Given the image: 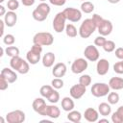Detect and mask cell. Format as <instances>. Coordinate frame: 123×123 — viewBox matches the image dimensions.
I'll return each instance as SVG.
<instances>
[{
	"label": "cell",
	"instance_id": "1",
	"mask_svg": "<svg viewBox=\"0 0 123 123\" xmlns=\"http://www.w3.org/2000/svg\"><path fill=\"white\" fill-rule=\"evenodd\" d=\"M10 66H11V68H12L17 73L23 74V75L27 74L30 70V63L28 62V61L23 60L19 56H15V57L11 58Z\"/></svg>",
	"mask_w": 123,
	"mask_h": 123
},
{
	"label": "cell",
	"instance_id": "2",
	"mask_svg": "<svg viewBox=\"0 0 123 123\" xmlns=\"http://www.w3.org/2000/svg\"><path fill=\"white\" fill-rule=\"evenodd\" d=\"M96 30H97V26H96L94 20L92 18H86L81 23L78 32H79V36L82 38H87Z\"/></svg>",
	"mask_w": 123,
	"mask_h": 123
},
{
	"label": "cell",
	"instance_id": "3",
	"mask_svg": "<svg viewBox=\"0 0 123 123\" xmlns=\"http://www.w3.org/2000/svg\"><path fill=\"white\" fill-rule=\"evenodd\" d=\"M50 12H51V8H50L49 4H47L45 2H41L33 11L32 16L36 21L41 22V21H44L47 18Z\"/></svg>",
	"mask_w": 123,
	"mask_h": 123
},
{
	"label": "cell",
	"instance_id": "4",
	"mask_svg": "<svg viewBox=\"0 0 123 123\" xmlns=\"http://www.w3.org/2000/svg\"><path fill=\"white\" fill-rule=\"evenodd\" d=\"M42 53V46L39 44H33L31 49L26 53V60L30 64H37L41 59Z\"/></svg>",
	"mask_w": 123,
	"mask_h": 123
},
{
	"label": "cell",
	"instance_id": "5",
	"mask_svg": "<svg viewBox=\"0 0 123 123\" xmlns=\"http://www.w3.org/2000/svg\"><path fill=\"white\" fill-rule=\"evenodd\" d=\"M54 42L53 35L49 32H38L33 37V43L41 46H50Z\"/></svg>",
	"mask_w": 123,
	"mask_h": 123
},
{
	"label": "cell",
	"instance_id": "6",
	"mask_svg": "<svg viewBox=\"0 0 123 123\" xmlns=\"http://www.w3.org/2000/svg\"><path fill=\"white\" fill-rule=\"evenodd\" d=\"M90 91L94 97L99 98V97L107 96L111 91V87L109 84H106V83H95L92 85Z\"/></svg>",
	"mask_w": 123,
	"mask_h": 123
},
{
	"label": "cell",
	"instance_id": "7",
	"mask_svg": "<svg viewBox=\"0 0 123 123\" xmlns=\"http://www.w3.org/2000/svg\"><path fill=\"white\" fill-rule=\"evenodd\" d=\"M66 16L63 13V12H58L53 19V29L56 33H62L65 30V26H66Z\"/></svg>",
	"mask_w": 123,
	"mask_h": 123
},
{
	"label": "cell",
	"instance_id": "8",
	"mask_svg": "<svg viewBox=\"0 0 123 123\" xmlns=\"http://www.w3.org/2000/svg\"><path fill=\"white\" fill-rule=\"evenodd\" d=\"M25 112L20 110H14L6 114V121L8 123H22L25 121Z\"/></svg>",
	"mask_w": 123,
	"mask_h": 123
},
{
	"label": "cell",
	"instance_id": "9",
	"mask_svg": "<svg viewBox=\"0 0 123 123\" xmlns=\"http://www.w3.org/2000/svg\"><path fill=\"white\" fill-rule=\"evenodd\" d=\"M88 66V62L87 60L85 58H78L76 60H74V62L71 64V71L74 74H81L84 71H86L87 69Z\"/></svg>",
	"mask_w": 123,
	"mask_h": 123
},
{
	"label": "cell",
	"instance_id": "10",
	"mask_svg": "<svg viewBox=\"0 0 123 123\" xmlns=\"http://www.w3.org/2000/svg\"><path fill=\"white\" fill-rule=\"evenodd\" d=\"M63 13L66 16V19L69 20L70 22H78L82 18V11L76 8H65L63 11Z\"/></svg>",
	"mask_w": 123,
	"mask_h": 123
},
{
	"label": "cell",
	"instance_id": "11",
	"mask_svg": "<svg viewBox=\"0 0 123 123\" xmlns=\"http://www.w3.org/2000/svg\"><path fill=\"white\" fill-rule=\"evenodd\" d=\"M85 58L89 62H97L100 58V53L95 45H87L84 50Z\"/></svg>",
	"mask_w": 123,
	"mask_h": 123
},
{
	"label": "cell",
	"instance_id": "12",
	"mask_svg": "<svg viewBox=\"0 0 123 123\" xmlns=\"http://www.w3.org/2000/svg\"><path fill=\"white\" fill-rule=\"evenodd\" d=\"M86 91V86H83L82 84H76V85H73L70 89H69V94L70 96L74 99V100H78L80 98H82L85 93Z\"/></svg>",
	"mask_w": 123,
	"mask_h": 123
},
{
	"label": "cell",
	"instance_id": "13",
	"mask_svg": "<svg viewBox=\"0 0 123 123\" xmlns=\"http://www.w3.org/2000/svg\"><path fill=\"white\" fill-rule=\"evenodd\" d=\"M32 107H33V110L38 113L39 115H43L45 116V111H46V107H47V104L44 100L43 97H37L33 103H32Z\"/></svg>",
	"mask_w": 123,
	"mask_h": 123
},
{
	"label": "cell",
	"instance_id": "14",
	"mask_svg": "<svg viewBox=\"0 0 123 123\" xmlns=\"http://www.w3.org/2000/svg\"><path fill=\"white\" fill-rule=\"evenodd\" d=\"M112 29H113V26H112L111 21H110L108 19H105V18L97 26V31H98L99 35L104 36V37H107V36L111 35V32H112Z\"/></svg>",
	"mask_w": 123,
	"mask_h": 123
},
{
	"label": "cell",
	"instance_id": "15",
	"mask_svg": "<svg viewBox=\"0 0 123 123\" xmlns=\"http://www.w3.org/2000/svg\"><path fill=\"white\" fill-rule=\"evenodd\" d=\"M110 69V62L106 59H100L97 61L96 63V72L100 76H104L109 72Z\"/></svg>",
	"mask_w": 123,
	"mask_h": 123
},
{
	"label": "cell",
	"instance_id": "16",
	"mask_svg": "<svg viewBox=\"0 0 123 123\" xmlns=\"http://www.w3.org/2000/svg\"><path fill=\"white\" fill-rule=\"evenodd\" d=\"M67 71V67L65 65V63L63 62H58L53 66L52 69V74L54 77L56 78H62Z\"/></svg>",
	"mask_w": 123,
	"mask_h": 123
},
{
	"label": "cell",
	"instance_id": "17",
	"mask_svg": "<svg viewBox=\"0 0 123 123\" xmlns=\"http://www.w3.org/2000/svg\"><path fill=\"white\" fill-rule=\"evenodd\" d=\"M61 115V110L58 106L51 104V105H47L46 107V111H45V116L51 118V119H57L59 118Z\"/></svg>",
	"mask_w": 123,
	"mask_h": 123
},
{
	"label": "cell",
	"instance_id": "18",
	"mask_svg": "<svg viewBox=\"0 0 123 123\" xmlns=\"http://www.w3.org/2000/svg\"><path fill=\"white\" fill-rule=\"evenodd\" d=\"M84 117L88 122H96L99 119V111L93 108H87L84 112Z\"/></svg>",
	"mask_w": 123,
	"mask_h": 123
},
{
	"label": "cell",
	"instance_id": "19",
	"mask_svg": "<svg viewBox=\"0 0 123 123\" xmlns=\"http://www.w3.org/2000/svg\"><path fill=\"white\" fill-rule=\"evenodd\" d=\"M2 76H4L8 82L10 84H12L14 83L16 80H17V74H16V71H14L12 68H8V67H4L2 70H1V73H0Z\"/></svg>",
	"mask_w": 123,
	"mask_h": 123
},
{
	"label": "cell",
	"instance_id": "20",
	"mask_svg": "<svg viewBox=\"0 0 123 123\" xmlns=\"http://www.w3.org/2000/svg\"><path fill=\"white\" fill-rule=\"evenodd\" d=\"M4 22L8 27H13L17 22V14L15 12L9 11L4 15Z\"/></svg>",
	"mask_w": 123,
	"mask_h": 123
},
{
	"label": "cell",
	"instance_id": "21",
	"mask_svg": "<svg viewBox=\"0 0 123 123\" xmlns=\"http://www.w3.org/2000/svg\"><path fill=\"white\" fill-rule=\"evenodd\" d=\"M55 60H56L55 54L53 52H47L46 54L43 55V57L41 59V62H42V65L44 67L49 68V67H52L54 65Z\"/></svg>",
	"mask_w": 123,
	"mask_h": 123
},
{
	"label": "cell",
	"instance_id": "22",
	"mask_svg": "<svg viewBox=\"0 0 123 123\" xmlns=\"http://www.w3.org/2000/svg\"><path fill=\"white\" fill-rule=\"evenodd\" d=\"M75 108V103L73 101V98L70 96H65L62 99V109L64 111H70L72 110H74Z\"/></svg>",
	"mask_w": 123,
	"mask_h": 123
},
{
	"label": "cell",
	"instance_id": "23",
	"mask_svg": "<svg viewBox=\"0 0 123 123\" xmlns=\"http://www.w3.org/2000/svg\"><path fill=\"white\" fill-rule=\"evenodd\" d=\"M109 86L111 89L120 90L123 88V78L121 77H112L109 81Z\"/></svg>",
	"mask_w": 123,
	"mask_h": 123
},
{
	"label": "cell",
	"instance_id": "24",
	"mask_svg": "<svg viewBox=\"0 0 123 123\" xmlns=\"http://www.w3.org/2000/svg\"><path fill=\"white\" fill-rule=\"evenodd\" d=\"M98 111H99V114H101L102 116H108V115H110L111 113V104L110 103H106V102L100 103L99 106H98Z\"/></svg>",
	"mask_w": 123,
	"mask_h": 123
},
{
	"label": "cell",
	"instance_id": "25",
	"mask_svg": "<svg viewBox=\"0 0 123 123\" xmlns=\"http://www.w3.org/2000/svg\"><path fill=\"white\" fill-rule=\"evenodd\" d=\"M67 119L71 122H74V123H79L81 120H82V113L79 111H75V110H72L70 111H68L67 113Z\"/></svg>",
	"mask_w": 123,
	"mask_h": 123
},
{
	"label": "cell",
	"instance_id": "26",
	"mask_svg": "<svg viewBox=\"0 0 123 123\" xmlns=\"http://www.w3.org/2000/svg\"><path fill=\"white\" fill-rule=\"evenodd\" d=\"M111 121L113 123H123V106H120L111 114Z\"/></svg>",
	"mask_w": 123,
	"mask_h": 123
},
{
	"label": "cell",
	"instance_id": "27",
	"mask_svg": "<svg viewBox=\"0 0 123 123\" xmlns=\"http://www.w3.org/2000/svg\"><path fill=\"white\" fill-rule=\"evenodd\" d=\"M64 31H65L66 36L69 37H76L77 35L79 34L77 28H76L73 24H71V23L66 24V26H65V30H64Z\"/></svg>",
	"mask_w": 123,
	"mask_h": 123
},
{
	"label": "cell",
	"instance_id": "28",
	"mask_svg": "<svg viewBox=\"0 0 123 123\" xmlns=\"http://www.w3.org/2000/svg\"><path fill=\"white\" fill-rule=\"evenodd\" d=\"M81 11L82 12H85V13H91L94 11L93 3L89 1H83V3L81 4Z\"/></svg>",
	"mask_w": 123,
	"mask_h": 123
},
{
	"label": "cell",
	"instance_id": "29",
	"mask_svg": "<svg viewBox=\"0 0 123 123\" xmlns=\"http://www.w3.org/2000/svg\"><path fill=\"white\" fill-rule=\"evenodd\" d=\"M55 88L52 86H48V85H44V86H42L41 87H40V89H39V93H40V95H41V97H43V98H48L49 97V95L53 92V90H54Z\"/></svg>",
	"mask_w": 123,
	"mask_h": 123
},
{
	"label": "cell",
	"instance_id": "30",
	"mask_svg": "<svg viewBox=\"0 0 123 123\" xmlns=\"http://www.w3.org/2000/svg\"><path fill=\"white\" fill-rule=\"evenodd\" d=\"M5 54L8 57H15V56H19V48L16 46H7L5 49Z\"/></svg>",
	"mask_w": 123,
	"mask_h": 123
},
{
	"label": "cell",
	"instance_id": "31",
	"mask_svg": "<svg viewBox=\"0 0 123 123\" xmlns=\"http://www.w3.org/2000/svg\"><path fill=\"white\" fill-rule=\"evenodd\" d=\"M119 102V94L117 92H111L108 94V103L111 105H115Z\"/></svg>",
	"mask_w": 123,
	"mask_h": 123
},
{
	"label": "cell",
	"instance_id": "32",
	"mask_svg": "<svg viewBox=\"0 0 123 123\" xmlns=\"http://www.w3.org/2000/svg\"><path fill=\"white\" fill-rule=\"evenodd\" d=\"M102 48H103L104 51L107 52V53L113 52V51L115 50V43H114V41H112V40H107V41L105 42V44L103 45Z\"/></svg>",
	"mask_w": 123,
	"mask_h": 123
},
{
	"label": "cell",
	"instance_id": "33",
	"mask_svg": "<svg viewBox=\"0 0 123 123\" xmlns=\"http://www.w3.org/2000/svg\"><path fill=\"white\" fill-rule=\"evenodd\" d=\"M79 83L85 86H88L91 84V77L88 74H82L79 78Z\"/></svg>",
	"mask_w": 123,
	"mask_h": 123
},
{
	"label": "cell",
	"instance_id": "34",
	"mask_svg": "<svg viewBox=\"0 0 123 123\" xmlns=\"http://www.w3.org/2000/svg\"><path fill=\"white\" fill-rule=\"evenodd\" d=\"M47 100L51 103V104H56L60 101V93L58 92L57 89H54L53 92L49 95V97L47 98Z\"/></svg>",
	"mask_w": 123,
	"mask_h": 123
},
{
	"label": "cell",
	"instance_id": "35",
	"mask_svg": "<svg viewBox=\"0 0 123 123\" xmlns=\"http://www.w3.org/2000/svg\"><path fill=\"white\" fill-rule=\"evenodd\" d=\"M3 42H4V44H6L8 46H11L15 42V37L12 34H7L3 37Z\"/></svg>",
	"mask_w": 123,
	"mask_h": 123
},
{
	"label": "cell",
	"instance_id": "36",
	"mask_svg": "<svg viewBox=\"0 0 123 123\" xmlns=\"http://www.w3.org/2000/svg\"><path fill=\"white\" fill-rule=\"evenodd\" d=\"M63 80L62 78H54L52 81H51V86L55 88V89H60V88H62L63 86Z\"/></svg>",
	"mask_w": 123,
	"mask_h": 123
},
{
	"label": "cell",
	"instance_id": "37",
	"mask_svg": "<svg viewBox=\"0 0 123 123\" xmlns=\"http://www.w3.org/2000/svg\"><path fill=\"white\" fill-rule=\"evenodd\" d=\"M7 8L9 11L15 12L19 8V2L17 0H8L7 2Z\"/></svg>",
	"mask_w": 123,
	"mask_h": 123
},
{
	"label": "cell",
	"instance_id": "38",
	"mask_svg": "<svg viewBox=\"0 0 123 123\" xmlns=\"http://www.w3.org/2000/svg\"><path fill=\"white\" fill-rule=\"evenodd\" d=\"M107 41V39H106V37H104V36H101V35H99L98 37H95V39H94V45L95 46H97V47H103V45L105 44V42Z\"/></svg>",
	"mask_w": 123,
	"mask_h": 123
},
{
	"label": "cell",
	"instance_id": "39",
	"mask_svg": "<svg viewBox=\"0 0 123 123\" xmlns=\"http://www.w3.org/2000/svg\"><path fill=\"white\" fill-rule=\"evenodd\" d=\"M113 71L117 74H123V60H120V62L113 64Z\"/></svg>",
	"mask_w": 123,
	"mask_h": 123
},
{
	"label": "cell",
	"instance_id": "40",
	"mask_svg": "<svg viewBox=\"0 0 123 123\" xmlns=\"http://www.w3.org/2000/svg\"><path fill=\"white\" fill-rule=\"evenodd\" d=\"M9 84L8 80L0 74V90H6L9 87Z\"/></svg>",
	"mask_w": 123,
	"mask_h": 123
},
{
	"label": "cell",
	"instance_id": "41",
	"mask_svg": "<svg viewBox=\"0 0 123 123\" xmlns=\"http://www.w3.org/2000/svg\"><path fill=\"white\" fill-rule=\"evenodd\" d=\"M114 55L118 60H123V47H118L114 51Z\"/></svg>",
	"mask_w": 123,
	"mask_h": 123
},
{
	"label": "cell",
	"instance_id": "42",
	"mask_svg": "<svg viewBox=\"0 0 123 123\" xmlns=\"http://www.w3.org/2000/svg\"><path fill=\"white\" fill-rule=\"evenodd\" d=\"M67 0H49V3L54 6H63Z\"/></svg>",
	"mask_w": 123,
	"mask_h": 123
},
{
	"label": "cell",
	"instance_id": "43",
	"mask_svg": "<svg viewBox=\"0 0 123 123\" xmlns=\"http://www.w3.org/2000/svg\"><path fill=\"white\" fill-rule=\"evenodd\" d=\"M93 20H94V22H95V24H96V26H98L99 24H100V22L104 19L101 15H99V14H97V13H94V14H92V17H91Z\"/></svg>",
	"mask_w": 123,
	"mask_h": 123
},
{
	"label": "cell",
	"instance_id": "44",
	"mask_svg": "<svg viewBox=\"0 0 123 123\" xmlns=\"http://www.w3.org/2000/svg\"><path fill=\"white\" fill-rule=\"evenodd\" d=\"M35 1H36V0H21L22 4H23L24 6H26V7H31V6H33V5L35 4Z\"/></svg>",
	"mask_w": 123,
	"mask_h": 123
},
{
	"label": "cell",
	"instance_id": "45",
	"mask_svg": "<svg viewBox=\"0 0 123 123\" xmlns=\"http://www.w3.org/2000/svg\"><path fill=\"white\" fill-rule=\"evenodd\" d=\"M5 22H4V19H0V36L3 37L5 35H4V26H5Z\"/></svg>",
	"mask_w": 123,
	"mask_h": 123
},
{
	"label": "cell",
	"instance_id": "46",
	"mask_svg": "<svg viewBox=\"0 0 123 123\" xmlns=\"http://www.w3.org/2000/svg\"><path fill=\"white\" fill-rule=\"evenodd\" d=\"M6 8L3 5H0V16H4L6 14Z\"/></svg>",
	"mask_w": 123,
	"mask_h": 123
},
{
	"label": "cell",
	"instance_id": "47",
	"mask_svg": "<svg viewBox=\"0 0 123 123\" xmlns=\"http://www.w3.org/2000/svg\"><path fill=\"white\" fill-rule=\"evenodd\" d=\"M98 122H99V123H103V122H105V123H109V119H107V118L98 119Z\"/></svg>",
	"mask_w": 123,
	"mask_h": 123
},
{
	"label": "cell",
	"instance_id": "48",
	"mask_svg": "<svg viewBox=\"0 0 123 123\" xmlns=\"http://www.w3.org/2000/svg\"><path fill=\"white\" fill-rule=\"evenodd\" d=\"M108 2L111 4H117L120 2V0H108Z\"/></svg>",
	"mask_w": 123,
	"mask_h": 123
},
{
	"label": "cell",
	"instance_id": "49",
	"mask_svg": "<svg viewBox=\"0 0 123 123\" xmlns=\"http://www.w3.org/2000/svg\"><path fill=\"white\" fill-rule=\"evenodd\" d=\"M4 53H5V49H4L3 47H1V54H0V57H2V56L4 55Z\"/></svg>",
	"mask_w": 123,
	"mask_h": 123
},
{
	"label": "cell",
	"instance_id": "50",
	"mask_svg": "<svg viewBox=\"0 0 123 123\" xmlns=\"http://www.w3.org/2000/svg\"><path fill=\"white\" fill-rule=\"evenodd\" d=\"M0 119H1V122H2V123H4V118H3V117H1Z\"/></svg>",
	"mask_w": 123,
	"mask_h": 123
},
{
	"label": "cell",
	"instance_id": "51",
	"mask_svg": "<svg viewBox=\"0 0 123 123\" xmlns=\"http://www.w3.org/2000/svg\"><path fill=\"white\" fill-rule=\"evenodd\" d=\"M4 1H5V0H0V3H1V4H2V3H3V2H4Z\"/></svg>",
	"mask_w": 123,
	"mask_h": 123
},
{
	"label": "cell",
	"instance_id": "52",
	"mask_svg": "<svg viewBox=\"0 0 123 123\" xmlns=\"http://www.w3.org/2000/svg\"><path fill=\"white\" fill-rule=\"evenodd\" d=\"M39 1H40V2H45L46 0H39Z\"/></svg>",
	"mask_w": 123,
	"mask_h": 123
},
{
	"label": "cell",
	"instance_id": "53",
	"mask_svg": "<svg viewBox=\"0 0 123 123\" xmlns=\"http://www.w3.org/2000/svg\"><path fill=\"white\" fill-rule=\"evenodd\" d=\"M81 1H86V0H81Z\"/></svg>",
	"mask_w": 123,
	"mask_h": 123
}]
</instances>
